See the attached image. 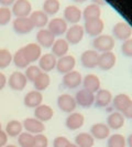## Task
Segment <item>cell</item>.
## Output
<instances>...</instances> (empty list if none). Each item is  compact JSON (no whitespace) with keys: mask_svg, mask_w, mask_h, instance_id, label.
<instances>
[{"mask_svg":"<svg viewBox=\"0 0 132 147\" xmlns=\"http://www.w3.org/2000/svg\"><path fill=\"white\" fill-rule=\"evenodd\" d=\"M125 116L122 115V113L120 112H112L110 113L107 117V125L109 127L110 129H113V131H118L120 128H122L123 125H125Z\"/></svg>","mask_w":132,"mask_h":147,"instance_id":"cell-22","label":"cell"},{"mask_svg":"<svg viewBox=\"0 0 132 147\" xmlns=\"http://www.w3.org/2000/svg\"><path fill=\"white\" fill-rule=\"evenodd\" d=\"M5 147H18L17 145H13V144H10V145H6Z\"/></svg>","mask_w":132,"mask_h":147,"instance_id":"cell-52","label":"cell"},{"mask_svg":"<svg viewBox=\"0 0 132 147\" xmlns=\"http://www.w3.org/2000/svg\"><path fill=\"white\" fill-rule=\"evenodd\" d=\"M105 29V23L101 20V18L93 19V20H86L84 24V30L90 37H98L103 34V31Z\"/></svg>","mask_w":132,"mask_h":147,"instance_id":"cell-4","label":"cell"},{"mask_svg":"<svg viewBox=\"0 0 132 147\" xmlns=\"http://www.w3.org/2000/svg\"><path fill=\"white\" fill-rule=\"evenodd\" d=\"M67 147H78V146H77L75 143H74V144H73V143H71V144H69V145H68Z\"/></svg>","mask_w":132,"mask_h":147,"instance_id":"cell-51","label":"cell"},{"mask_svg":"<svg viewBox=\"0 0 132 147\" xmlns=\"http://www.w3.org/2000/svg\"><path fill=\"white\" fill-rule=\"evenodd\" d=\"M22 50H23V53H24L27 60L29 61V63L39 61V59L41 58V54H42V49L37 43L27 44L22 48Z\"/></svg>","mask_w":132,"mask_h":147,"instance_id":"cell-19","label":"cell"},{"mask_svg":"<svg viewBox=\"0 0 132 147\" xmlns=\"http://www.w3.org/2000/svg\"><path fill=\"white\" fill-rule=\"evenodd\" d=\"M61 3L59 0H45L43 3V11L47 16H54L59 11Z\"/></svg>","mask_w":132,"mask_h":147,"instance_id":"cell-35","label":"cell"},{"mask_svg":"<svg viewBox=\"0 0 132 147\" xmlns=\"http://www.w3.org/2000/svg\"><path fill=\"white\" fill-rule=\"evenodd\" d=\"M75 2H77V3H84V2H86L87 0H73Z\"/></svg>","mask_w":132,"mask_h":147,"instance_id":"cell-50","label":"cell"},{"mask_svg":"<svg viewBox=\"0 0 132 147\" xmlns=\"http://www.w3.org/2000/svg\"><path fill=\"white\" fill-rule=\"evenodd\" d=\"M83 11L75 5H69L64 9V19L66 22L76 24L81 20Z\"/></svg>","mask_w":132,"mask_h":147,"instance_id":"cell-18","label":"cell"},{"mask_svg":"<svg viewBox=\"0 0 132 147\" xmlns=\"http://www.w3.org/2000/svg\"><path fill=\"white\" fill-rule=\"evenodd\" d=\"M62 83L67 88H78L83 83V76H81V72L73 70V71H71V72H68V73L63 75Z\"/></svg>","mask_w":132,"mask_h":147,"instance_id":"cell-11","label":"cell"},{"mask_svg":"<svg viewBox=\"0 0 132 147\" xmlns=\"http://www.w3.org/2000/svg\"><path fill=\"white\" fill-rule=\"evenodd\" d=\"M6 83H7V78H6V75L0 72V90H2V88H5Z\"/></svg>","mask_w":132,"mask_h":147,"instance_id":"cell-46","label":"cell"},{"mask_svg":"<svg viewBox=\"0 0 132 147\" xmlns=\"http://www.w3.org/2000/svg\"><path fill=\"white\" fill-rule=\"evenodd\" d=\"M122 115L125 116V118L132 119V101L130 102V104L127 106V109L122 112Z\"/></svg>","mask_w":132,"mask_h":147,"instance_id":"cell-45","label":"cell"},{"mask_svg":"<svg viewBox=\"0 0 132 147\" xmlns=\"http://www.w3.org/2000/svg\"><path fill=\"white\" fill-rule=\"evenodd\" d=\"M83 84H84V88L87 90L89 92L95 94L97 91L100 90V80L96 74H87L85 75L84 80H83Z\"/></svg>","mask_w":132,"mask_h":147,"instance_id":"cell-26","label":"cell"},{"mask_svg":"<svg viewBox=\"0 0 132 147\" xmlns=\"http://www.w3.org/2000/svg\"><path fill=\"white\" fill-rule=\"evenodd\" d=\"M12 62V54L7 49H0V69H6Z\"/></svg>","mask_w":132,"mask_h":147,"instance_id":"cell-38","label":"cell"},{"mask_svg":"<svg viewBox=\"0 0 132 147\" xmlns=\"http://www.w3.org/2000/svg\"><path fill=\"white\" fill-rule=\"evenodd\" d=\"M9 86L15 90V91H22L23 88L27 86V83H28V79L24 74L20 72V71H15L13 73L10 75L9 80Z\"/></svg>","mask_w":132,"mask_h":147,"instance_id":"cell-15","label":"cell"},{"mask_svg":"<svg viewBox=\"0 0 132 147\" xmlns=\"http://www.w3.org/2000/svg\"><path fill=\"white\" fill-rule=\"evenodd\" d=\"M8 137H9V136L7 135V133L1 129V131H0V147H5L7 145Z\"/></svg>","mask_w":132,"mask_h":147,"instance_id":"cell-44","label":"cell"},{"mask_svg":"<svg viewBox=\"0 0 132 147\" xmlns=\"http://www.w3.org/2000/svg\"><path fill=\"white\" fill-rule=\"evenodd\" d=\"M37 41L40 47L52 48L55 41V36L49 29H40L37 33Z\"/></svg>","mask_w":132,"mask_h":147,"instance_id":"cell-20","label":"cell"},{"mask_svg":"<svg viewBox=\"0 0 132 147\" xmlns=\"http://www.w3.org/2000/svg\"><path fill=\"white\" fill-rule=\"evenodd\" d=\"M47 24H49L47 29L50 30L55 37H59V36L65 34L67 29H68L67 22L65 21L64 18H53L52 20L49 21Z\"/></svg>","mask_w":132,"mask_h":147,"instance_id":"cell-10","label":"cell"},{"mask_svg":"<svg viewBox=\"0 0 132 147\" xmlns=\"http://www.w3.org/2000/svg\"><path fill=\"white\" fill-rule=\"evenodd\" d=\"M68 49H69V43L66 41V39H57L52 45V53L56 58H62L67 54Z\"/></svg>","mask_w":132,"mask_h":147,"instance_id":"cell-27","label":"cell"},{"mask_svg":"<svg viewBox=\"0 0 132 147\" xmlns=\"http://www.w3.org/2000/svg\"><path fill=\"white\" fill-rule=\"evenodd\" d=\"M13 63H15V65L17 66V67H19V69H27V67L29 66L30 63H29V61L27 60V58H25L22 48L19 49V50L15 53V55H13Z\"/></svg>","mask_w":132,"mask_h":147,"instance_id":"cell-37","label":"cell"},{"mask_svg":"<svg viewBox=\"0 0 132 147\" xmlns=\"http://www.w3.org/2000/svg\"><path fill=\"white\" fill-rule=\"evenodd\" d=\"M50 83H51L50 75L47 73H45V72H41V73L39 74V76L33 81V85H34V88H35L37 91L41 92V91H44V90H46V88H49Z\"/></svg>","mask_w":132,"mask_h":147,"instance_id":"cell-32","label":"cell"},{"mask_svg":"<svg viewBox=\"0 0 132 147\" xmlns=\"http://www.w3.org/2000/svg\"><path fill=\"white\" fill-rule=\"evenodd\" d=\"M127 145L128 147H132V134H130L127 138Z\"/></svg>","mask_w":132,"mask_h":147,"instance_id":"cell-49","label":"cell"},{"mask_svg":"<svg viewBox=\"0 0 132 147\" xmlns=\"http://www.w3.org/2000/svg\"><path fill=\"white\" fill-rule=\"evenodd\" d=\"M75 65H76V59L73 55H68V54L59 58L56 62V69L59 73H62L63 75L73 71Z\"/></svg>","mask_w":132,"mask_h":147,"instance_id":"cell-14","label":"cell"},{"mask_svg":"<svg viewBox=\"0 0 132 147\" xmlns=\"http://www.w3.org/2000/svg\"><path fill=\"white\" fill-rule=\"evenodd\" d=\"M22 128H23V125H22L21 122L17 121V119H13V121H10L7 124V126H6V133H7L8 136H10V137H18L22 133Z\"/></svg>","mask_w":132,"mask_h":147,"instance_id":"cell-33","label":"cell"},{"mask_svg":"<svg viewBox=\"0 0 132 147\" xmlns=\"http://www.w3.org/2000/svg\"><path fill=\"white\" fill-rule=\"evenodd\" d=\"M107 147H127V138L122 134H112L107 138Z\"/></svg>","mask_w":132,"mask_h":147,"instance_id":"cell-34","label":"cell"},{"mask_svg":"<svg viewBox=\"0 0 132 147\" xmlns=\"http://www.w3.org/2000/svg\"><path fill=\"white\" fill-rule=\"evenodd\" d=\"M12 17V11L8 7L0 8V26H6L8 24Z\"/></svg>","mask_w":132,"mask_h":147,"instance_id":"cell-40","label":"cell"},{"mask_svg":"<svg viewBox=\"0 0 132 147\" xmlns=\"http://www.w3.org/2000/svg\"><path fill=\"white\" fill-rule=\"evenodd\" d=\"M0 131H1V123H0Z\"/></svg>","mask_w":132,"mask_h":147,"instance_id":"cell-53","label":"cell"},{"mask_svg":"<svg viewBox=\"0 0 132 147\" xmlns=\"http://www.w3.org/2000/svg\"><path fill=\"white\" fill-rule=\"evenodd\" d=\"M131 101V97L128 94L121 93V94H118V95H116L112 98V104H113L115 110L120 112V113H122L127 109V106L130 104Z\"/></svg>","mask_w":132,"mask_h":147,"instance_id":"cell-29","label":"cell"},{"mask_svg":"<svg viewBox=\"0 0 132 147\" xmlns=\"http://www.w3.org/2000/svg\"><path fill=\"white\" fill-rule=\"evenodd\" d=\"M90 134L95 140H107L110 136V128L105 123H96L90 127Z\"/></svg>","mask_w":132,"mask_h":147,"instance_id":"cell-21","label":"cell"},{"mask_svg":"<svg viewBox=\"0 0 132 147\" xmlns=\"http://www.w3.org/2000/svg\"><path fill=\"white\" fill-rule=\"evenodd\" d=\"M15 2V0H0V5L2 7H9L11 5H13Z\"/></svg>","mask_w":132,"mask_h":147,"instance_id":"cell-47","label":"cell"},{"mask_svg":"<svg viewBox=\"0 0 132 147\" xmlns=\"http://www.w3.org/2000/svg\"><path fill=\"white\" fill-rule=\"evenodd\" d=\"M57 106L64 113H73L77 107V103L71 94H62L57 97Z\"/></svg>","mask_w":132,"mask_h":147,"instance_id":"cell-5","label":"cell"},{"mask_svg":"<svg viewBox=\"0 0 132 147\" xmlns=\"http://www.w3.org/2000/svg\"><path fill=\"white\" fill-rule=\"evenodd\" d=\"M30 19L32 20L34 27L40 28V29H43L49 23V16L46 15L43 10H35V11L31 12Z\"/></svg>","mask_w":132,"mask_h":147,"instance_id":"cell-28","label":"cell"},{"mask_svg":"<svg viewBox=\"0 0 132 147\" xmlns=\"http://www.w3.org/2000/svg\"><path fill=\"white\" fill-rule=\"evenodd\" d=\"M85 123V117L81 113L73 112L69 113V115L65 119V126L69 131H77L83 127Z\"/></svg>","mask_w":132,"mask_h":147,"instance_id":"cell-16","label":"cell"},{"mask_svg":"<svg viewBox=\"0 0 132 147\" xmlns=\"http://www.w3.org/2000/svg\"><path fill=\"white\" fill-rule=\"evenodd\" d=\"M101 16V8L100 6H97L95 3H90L84 9L83 11V17L86 20H93V19H98Z\"/></svg>","mask_w":132,"mask_h":147,"instance_id":"cell-31","label":"cell"},{"mask_svg":"<svg viewBox=\"0 0 132 147\" xmlns=\"http://www.w3.org/2000/svg\"><path fill=\"white\" fill-rule=\"evenodd\" d=\"M85 34L84 27L81 26L79 23H76L71 26L67 31H66V41L69 44H78L83 40Z\"/></svg>","mask_w":132,"mask_h":147,"instance_id":"cell-3","label":"cell"},{"mask_svg":"<svg viewBox=\"0 0 132 147\" xmlns=\"http://www.w3.org/2000/svg\"><path fill=\"white\" fill-rule=\"evenodd\" d=\"M121 52L122 54L128 57V58H132V39H128L123 41V43L121 45Z\"/></svg>","mask_w":132,"mask_h":147,"instance_id":"cell-42","label":"cell"},{"mask_svg":"<svg viewBox=\"0 0 132 147\" xmlns=\"http://www.w3.org/2000/svg\"><path fill=\"white\" fill-rule=\"evenodd\" d=\"M56 62L57 59L53 53H45L39 59V67L42 72L49 73L56 67Z\"/></svg>","mask_w":132,"mask_h":147,"instance_id":"cell-17","label":"cell"},{"mask_svg":"<svg viewBox=\"0 0 132 147\" xmlns=\"http://www.w3.org/2000/svg\"><path fill=\"white\" fill-rule=\"evenodd\" d=\"M33 147H49V140L43 133L34 135V146Z\"/></svg>","mask_w":132,"mask_h":147,"instance_id":"cell-41","label":"cell"},{"mask_svg":"<svg viewBox=\"0 0 132 147\" xmlns=\"http://www.w3.org/2000/svg\"><path fill=\"white\" fill-rule=\"evenodd\" d=\"M42 71H41V69L37 65H29L27 67V70H25V76H27V79H28V81H31L33 82L35 79H37V76H39V74L41 73Z\"/></svg>","mask_w":132,"mask_h":147,"instance_id":"cell-39","label":"cell"},{"mask_svg":"<svg viewBox=\"0 0 132 147\" xmlns=\"http://www.w3.org/2000/svg\"><path fill=\"white\" fill-rule=\"evenodd\" d=\"M69 144L71 142L65 136H57L53 140V147H67Z\"/></svg>","mask_w":132,"mask_h":147,"instance_id":"cell-43","label":"cell"},{"mask_svg":"<svg viewBox=\"0 0 132 147\" xmlns=\"http://www.w3.org/2000/svg\"><path fill=\"white\" fill-rule=\"evenodd\" d=\"M112 33L116 39L121 40V41H125L128 39H130L132 36V28L129 23L125 21L118 22L115 24L113 29H112Z\"/></svg>","mask_w":132,"mask_h":147,"instance_id":"cell-6","label":"cell"},{"mask_svg":"<svg viewBox=\"0 0 132 147\" xmlns=\"http://www.w3.org/2000/svg\"><path fill=\"white\" fill-rule=\"evenodd\" d=\"M13 31L18 34H28L32 30L34 29V24L30 17H21V18H15L13 20Z\"/></svg>","mask_w":132,"mask_h":147,"instance_id":"cell-2","label":"cell"},{"mask_svg":"<svg viewBox=\"0 0 132 147\" xmlns=\"http://www.w3.org/2000/svg\"><path fill=\"white\" fill-rule=\"evenodd\" d=\"M75 144L78 147H93L95 145V138L90 133H79L75 137Z\"/></svg>","mask_w":132,"mask_h":147,"instance_id":"cell-30","label":"cell"},{"mask_svg":"<svg viewBox=\"0 0 132 147\" xmlns=\"http://www.w3.org/2000/svg\"><path fill=\"white\" fill-rule=\"evenodd\" d=\"M117 62V57L112 51L103 52L99 54V60H98V66L103 71H109L113 66L116 65Z\"/></svg>","mask_w":132,"mask_h":147,"instance_id":"cell-13","label":"cell"},{"mask_svg":"<svg viewBox=\"0 0 132 147\" xmlns=\"http://www.w3.org/2000/svg\"><path fill=\"white\" fill-rule=\"evenodd\" d=\"M54 115V111L51 106L45 105V104H41L34 110V117L37 118L41 122H47L50 121Z\"/></svg>","mask_w":132,"mask_h":147,"instance_id":"cell-25","label":"cell"},{"mask_svg":"<svg viewBox=\"0 0 132 147\" xmlns=\"http://www.w3.org/2000/svg\"><path fill=\"white\" fill-rule=\"evenodd\" d=\"M12 15L17 18L29 17L32 11V5L29 0H15L12 7Z\"/></svg>","mask_w":132,"mask_h":147,"instance_id":"cell-8","label":"cell"},{"mask_svg":"<svg viewBox=\"0 0 132 147\" xmlns=\"http://www.w3.org/2000/svg\"><path fill=\"white\" fill-rule=\"evenodd\" d=\"M93 1V3H95L97 6H103V5H106V1L105 0H91Z\"/></svg>","mask_w":132,"mask_h":147,"instance_id":"cell-48","label":"cell"},{"mask_svg":"<svg viewBox=\"0 0 132 147\" xmlns=\"http://www.w3.org/2000/svg\"><path fill=\"white\" fill-rule=\"evenodd\" d=\"M93 45L96 51L108 52L112 51V49L116 45V42L115 39L109 34H100L93 40Z\"/></svg>","mask_w":132,"mask_h":147,"instance_id":"cell-1","label":"cell"},{"mask_svg":"<svg viewBox=\"0 0 132 147\" xmlns=\"http://www.w3.org/2000/svg\"><path fill=\"white\" fill-rule=\"evenodd\" d=\"M23 128L28 133L32 135H37V134H42L45 131V125L43 122L39 121L35 117H29L25 118L22 123Z\"/></svg>","mask_w":132,"mask_h":147,"instance_id":"cell-7","label":"cell"},{"mask_svg":"<svg viewBox=\"0 0 132 147\" xmlns=\"http://www.w3.org/2000/svg\"><path fill=\"white\" fill-rule=\"evenodd\" d=\"M43 102V95L40 91H30L24 96V105L30 109H35L39 105H41Z\"/></svg>","mask_w":132,"mask_h":147,"instance_id":"cell-24","label":"cell"},{"mask_svg":"<svg viewBox=\"0 0 132 147\" xmlns=\"http://www.w3.org/2000/svg\"><path fill=\"white\" fill-rule=\"evenodd\" d=\"M112 102V94L107 88H100L96 92L95 103L97 107H107Z\"/></svg>","mask_w":132,"mask_h":147,"instance_id":"cell-23","label":"cell"},{"mask_svg":"<svg viewBox=\"0 0 132 147\" xmlns=\"http://www.w3.org/2000/svg\"><path fill=\"white\" fill-rule=\"evenodd\" d=\"M18 144L20 147H33L34 146V135L28 132H22L18 136Z\"/></svg>","mask_w":132,"mask_h":147,"instance_id":"cell-36","label":"cell"},{"mask_svg":"<svg viewBox=\"0 0 132 147\" xmlns=\"http://www.w3.org/2000/svg\"><path fill=\"white\" fill-rule=\"evenodd\" d=\"M75 100L77 105L81 106L83 109H89L90 106H93V104L95 103V94L89 92L87 90L83 88L81 91H78L75 95Z\"/></svg>","mask_w":132,"mask_h":147,"instance_id":"cell-9","label":"cell"},{"mask_svg":"<svg viewBox=\"0 0 132 147\" xmlns=\"http://www.w3.org/2000/svg\"><path fill=\"white\" fill-rule=\"evenodd\" d=\"M98 60H99V53L96 50H86L81 55V65L87 69H94L98 66Z\"/></svg>","mask_w":132,"mask_h":147,"instance_id":"cell-12","label":"cell"}]
</instances>
